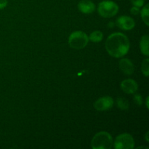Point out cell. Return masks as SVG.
Listing matches in <instances>:
<instances>
[{
	"mask_svg": "<svg viewBox=\"0 0 149 149\" xmlns=\"http://www.w3.org/2000/svg\"><path fill=\"white\" fill-rule=\"evenodd\" d=\"M78 9L84 14H90L95 11V5L90 0H81L79 2Z\"/></svg>",
	"mask_w": 149,
	"mask_h": 149,
	"instance_id": "cell-10",
	"label": "cell"
},
{
	"mask_svg": "<svg viewBox=\"0 0 149 149\" xmlns=\"http://www.w3.org/2000/svg\"><path fill=\"white\" fill-rule=\"evenodd\" d=\"M141 71H142L143 74L145 77H148L149 75V59L146 58V59L143 60L141 65Z\"/></svg>",
	"mask_w": 149,
	"mask_h": 149,
	"instance_id": "cell-15",
	"label": "cell"
},
{
	"mask_svg": "<svg viewBox=\"0 0 149 149\" xmlns=\"http://www.w3.org/2000/svg\"><path fill=\"white\" fill-rule=\"evenodd\" d=\"M119 66L121 71L126 75H132L135 71V66L130 60L127 58H123L120 60Z\"/></svg>",
	"mask_w": 149,
	"mask_h": 149,
	"instance_id": "cell-9",
	"label": "cell"
},
{
	"mask_svg": "<svg viewBox=\"0 0 149 149\" xmlns=\"http://www.w3.org/2000/svg\"><path fill=\"white\" fill-rule=\"evenodd\" d=\"M113 106V100L110 96H104L97 99L94 103V108L97 111H103L111 109Z\"/></svg>",
	"mask_w": 149,
	"mask_h": 149,
	"instance_id": "cell-6",
	"label": "cell"
},
{
	"mask_svg": "<svg viewBox=\"0 0 149 149\" xmlns=\"http://www.w3.org/2000/svg\"><path fill=\"white\" fill-rule=\"evenodd\" d=\"M135 147V141L130 134L123 133L118 135L114 141V148L132 149Z\"/></svg>",
	"mask_w": 149,
	"mask_h": 149,
	"instance_id": "cell-5",
	"label": "cell"
},
{
	"mask_svg": "<svg viewBox=\"0 0 149 149\" xmlns=\"http://www.w3.org/2000/svg\"><path fill=\"white\" fill-rule=\"evenodd\" d=\"M120 87L122 91L127 94H134L138 91V83L135 80L131 79H127L122 81Z\"/></svg>",
	"mask_w": 149,
	"mask_h": 149,
	"instance_id": "cell-8",
	"label": "cell"
},
{
	"mask_svg": "<svg viewBox=\"0 0 149 149\" xmlns=\"http://www.w3.org/2000/svg\"><path fill=\"white\" fill-rule=\"evenodd\" d=\"M148 36L145 35L141 37V42H140V48L143 55L146 56H148L149 50H148Z\"/></svg>",
	"mask_w": 149,
	"mask_h": 149,
	"instance_id": "cell-11",
	"label": "cell"
},
{
	"mask_svg": "<svg viewBox=\"0 0 149 149\" xmlns=\"http://www.w3.org/2000/svg\"><path fill=\"white\" fill-rule=\"evenodd\" d=\"M146 107L148 109V97H147L146 102Z\"/></svg>",
	"mask_w": 149,
	"mask_h": 149,
	"instance_id": "cell-20",
	"label": "cell"
},
{
	"mask_svg": "<svg viewBox=\"0 0 149 149\" xmlns=\"http://www.w3.org/2000/svg\"><path fill=\"white\" fill-rule=\"evenodd\" d=\"M89 40L93 42H99L102 41L103 38V34L100 31H95L93 33H90L89 36Z\"/></svg>",
	"mask_w": 149,
	"mask_h": 149,
	"instance_id": "cell-12",
	"label": "cell"
},
{
	"mask_svg": "<svg viewBox=\"0 0 149 149\" xmlns=\"http://www.w3.org/2000/svg\"><path fill=\"white\" fill-rule=\"evenodd\" d=\"M116 25L119 29H122V30L129 31L135 27V23L133 19L130 16L122 15L117 18Z\"/></svg>",
	"mask_w": 149,
	"mask_h": 149,
	"instance_id": "cell-7",
	"label": "cell"
},
{
	"mask_svg": "<svg viewBox=\"0 0 149 149\" xmlns=\"http://www.w3.org/2000/svg\"><path fill=\"white\" fill-rule=\"evenodd\" d=\"M130 1L132 2V4H133L134 6H135V7H141L144 4L145 0H130Z\"/></svg>",
	"mask_w": 149,
	"mask_h": 149,
	"instance_id": "cell-17",
	"label": "cell"
},
{
	"mask_svg": "<svg viewBox=\"0 0 149 149\" xmlns=\"http://www.w3.org/2000/svg\"><path fill=\"white\" fill-rule=\"evenodd\" d=\"M148 10H149V5L148 4H146L142 9L141 11V17H142L143 21L145 23L146 26H148L149 22H148Z\"/></svg>",
	"mask_w": 149,
	"mask_h": 149,
	"instance_id": "cell-14",
	"label": "cell"
},
{
	"mask_svg": "<svg viewBox=\"0 0 149 149\" xmlns=\"http://www.w3.org/2000/svg\"><path fill=\"white\" fill-rule=\"evenodd\" d=\"M148 132H147V133H146V141L148 142L149 140H148Z\"/></svg>",
	"mask_w": 149,
	"mask_h": 149,
	"instance_id": "cell-21",
	"label": "cell"
},
{
	"mask_svg": "<svg viewBox=\"0 0 149 149\" xmlns=\"http://www.w3.org/2000/svg\"><path fill=\"white\" fill-rule=\"evenodd\" d=\"M130 13H132V15H138V13H140V10H139V9H138V7H135V6H134L133 7H132V8H131Z\"/></svg>",
	"mask_w": 149,
	"mask_h": 149,
	"instance_id": "cell-18",
	"label": "cell"
},
{
	"mask_svg": "<svg viewBox=\"0 0 149 149\" xmlns=\"http://www.w3.org/2000/svg\"><path fill=\"white\" fill-rule=\"evenodd\" d=\"M97 11L100 16L106 18L112 17L117 14L119 7L115 2L112 1H103L98 4Z\"/></svg>",
	"mask_w": 149,
	"mask_h": 149,
	"instance_id": "cell-4",
	"label": "cell"
},
{
	"mask_svg": "<svg viewBox=\"0 0 149 149\" xmlns=\"http://www.w3.org/2000/svg\"><path fill=\"white\" fill-rule=\"evenodd\" d=\"M106 49L108 53L113 58H122L127 54L130 49V41L122 33H113L107 38Z\"/></svg>",
	"mask_w": 149,
	"mask_h": 149,
	"instance_id": "cell-1",
	"label": "cell"
},
{
	"mask_svg": "<svg viewBox=\"0 0 149 149\" xmlns=\"http://www.w3.org/2000/svg\"><path fill=\"white\" fill-rule=\"evenodd\" d=\"M91 146L93 149H110L113 146V138L109 132L102 131L93 137Z\"/></svg>",
	"mask_w": 149,
	"mask_h": 149,
	"instance_id": "cell-2",
	"label": "cell"
},
{
	"mask_svg": "<svg viewBox=\"0 0 149 149\" xmlns=\"http://www.w3.org/2000/svg\"><path fill=\"white\" fill-rule=\"evenodd\" d=\"M7 0H0V10L4 9L7 6Z\"/></svg>",
	"mask_w": 149,
	"mask_h": 149,
	"instance_id": "cell-19",
	"label": "cell"
},
{
	"mask_svg": "<svg viewBox=\"0 0 149 149\" xmlns=\"http://www.w3.org/2000/svg\"><path fill=\"white\" fill-rule=\"evenodd\" d=\"M89 42V38L84 32L81 31H74L68 38V44L73 49H81L87 46Z\"/></svg>",
	"mask_w": 149,
	"mask_h": 149,
	"instance_id": "cell-3",
	"label": "cell"
},
{
	"mask_svg": "<svg viewBox=\"0 0 149 149\" xmlns=\"http://www.w3.org/2000/svg\"><path fill=\"white\" fill-rule=\"evenodd\" d=\"M133 100H134V102H135V104L138 105V106H141V105H142L143 98H142V97H141V95H139V94L135 95Z\"/></svg>",
	"mask_w": 149,
	"mask_h": 149,
	"instance_id": "cell-16",
	"label": "cell"
},
{
	"mask_svg": "<svg viewBox=\"0 0 149 149\" xmlns=\"http://www.w3.org/2000/svg\"><path fill=\"white\" fill-rule=\"evenodd\" d=\"M116 105L120 110L126 111L129 109V103H128L127 100L124 97H119L116 100Z\"/></svg>",
	"mask_w": 149,
	"mask_h": 149,
	"instance_id": "cell-13",
	"label": "cell"
}]
</instances>
